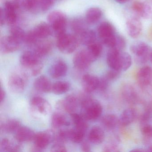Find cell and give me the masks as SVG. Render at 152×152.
Wrapping results in <instances>:
<instances>
[{
  "label": "cell",
  "instance_id": "1",
  "mask_svg": "<svg viewBox=\"0 0 152 152\" xmlns=\"http://www.w3.org/2000/svg\"><path fill=\"white\" fill-rule=\"evenodd\" d=\"M20 61L22 66L25 70H29L32 76H37L42 71L43 64L41 58L34 51H25L21 55Z\"/></svg>",
  "mask_w": 152,
  "mask_h": 152
},
{
  "label": "cell",
  "instance_id": "2",
  "mask_svg": "<svg viewBox=\"0 0 152 152\" xmlns=\"http://www.w3.org/2000/svg\"><path fill=\"white\" fill-rule=\"evenodd\" d=\"M82 115L87 120L94 121L102 114L103 107L97 100L86 97L81 101Z\"/></svg>",
  "mask_w": 152,
  "mask_h": 152
},
{
  "label": "cell",
  "instance_id": "3",
  "mask_svg": "<svg viewBox=\"0 0 152 152\" xmlns=\"http://www.w3.org/2000/svg\"><path fill=\"white\" fill-rule=\"evenodd\" d=\"M48 21L57 37L66 33V18L61 11H54L49 14Z\"/></svg>",
  "mask_w": 152,
  "mask_h": 152
},
{
  "label": "cell",
  "instance_id": "4",
  "mask_svg": "<svg viewBox=\"0 0 152 152\" xmlns=\"http://www.w3.org/2000/svg\"><path fill=\"white\" fill-rule=\"evenodd\" d=\"M30 110L33 116L39 119L48 115L51 112V107L45 99L40 96H34L30 102Z\"/></svg>",
  "mask_w": 152,
  "mask_h": 152
},
{
  "label": "cell",
  "instance_id": "5",
  "mask_svg": "<svg viewBox=\"0 0 152 152\" xmlns=\"http://www.w3.org/2000/svg\"><path fill=\"white\" fill-rule=\"evenodd\" d=\"M27 80L28 76L26 71L19 69L15 70L9 79L10 90L14 93H21L24 90Z\"/></svg>",
  "mask_w": 152,
  "mask_h": 152
},
{
  "label": "cell",
  "instance_id": "6",
  "mask_svg": "<svg viewBox=\"0 0 152 152\" xmlns=\"http://www.w3.org/2000/svg\"><path fill=\"white\" fill-rule=\"evenodd\" d=\"M98 34L104 45L110 49L113 47L117 34L112 24L107 22L101 23L98 28Z\"/></svg>",
  "mask_w": 152,
  "mask_h": 152
},
{
  "label": "cell",
  "instance_id": "7",
  "mask_svg": "<svg viewBox=\"0 0 152 152\" xmlns=\"http://www.w3.org/2000/svg\"><path fill=\"white\" fill-rule=\"evenodd\" d=\"M57 38V47L64 54H71L78 47L80 42L76 35L66 33L64 34Z\"/></svg>",
  "mask_w": 152,
  "mask_h": 152
},
{
  "label": "cell",
  "instance_id": "8",
  "mask_svg": "<svg viewBox=\"0 0 152 152\" xmlns=\"http://www.w3.org/2000/svg\"><path fill=\"white\" fill-rule=\"evenodd\" d=\"M130 50L135 56V60L137 64H145L149 59L151 50L149 46L145 42L141 41L134 42L131 46Z\"/></svg>",
  "mask_w": 152,
  "mask_h": 152
},
{
  "label": "cell",
  "instance_id": "9",
  "mask_svg": "<svg viewBox=\"0 0 152 152\" xmlns=\"http://www.w3.org/2000/svg\"><path fill=\"white\" fill-rule=\"evenodd\" d=\"M54 133L51 131L41 132L36 133L33 140L34 146L32 148L31 151H42L54 140Z\"/></svg>",
  "mask_w": 152,
  "mask_h": 152
},
{
  "label": "cell",
  "instance_id": "10",
  "mask_svg": "<svg viewBox=\"0 0 152 152\" xmlns=\"http://www.w3.org/2000/svg\"><path fill=\"white\" fill-rule=\"evenodd\" d=\"M78 98L73 95H70L60 100L57 103V109L61 112H64L71 114L76 113L78 107Z\"/></svg>",
  "mask_w": 152,
  "mask_h": 152
},
{
  "label": "cell",
  "instance_id": "11",
  "mask_svg": "<svg viewBox=\"0 0 152 152\" xmlns=\"http://www.w3.org/2000/svg\"><path fill=\"white\" fill-rule=\"evenodd\" d=\"M127 33L132 39H137L140 36L142 31V24L137 17L128 18L126 23Z\"/></svg>",
  "mask_w": 152,
  "mask_h": 152
},
{
  "label": "cell",
  "instance_id": "12",
  "mask_svg": "<svg viewBox=\"0 0 152 152\" xmlns=\"http://www.w3.org/2000/svg\"><path fill=\"white\" fill-rule=\"evenodd\" d=\"M73 61L75 68L80 70L87 69L93 62L86 50L77 52L74 56Z\"/></svg>",
  "mask_w": 152,
  "mask_h": 152
},
{
  "label": "cell",
  "instance_id": "13",
  "mask_svg": "<svg viewBox=\"0 0 152 152\" xmlns=\"http://www.w3.org/2000/svg\"><path fill=\"white\" fill-rule=\"evenodd\" d=\"M19 8L12 1H7L5 3L3 10L5 22L10 25L13 26L17 21V10Z\"/></svg>",
  "mask_w": 152,
  "mask_h": 152
},
{
  "label": "cell",
  "instance_id": "14",
  "mask_svg": "<svg viewBox=\"0 0 152 152\" xmlns=\"http://www.w3.org/2000/svg\"><path fill=\"white\" fill-rule=\"evenodd\" d=\"M52 32V29L49 24L42 23L36 26L29 33L36 42H38L39 40L48 38L51 35Z\"/></svg>",
  "mask_w": 152,
  "mask_h": 152
},
{
  "label": "cell",
  "instance_id": "15",
  "mask_svg": "<svg viewBox=\"0 0 152 152\" xmlns=\"http://www.w3.org/2000/svg\"><path fill=\"white\" fill-rule=\"evenodd\" d=\"M21 43L10 35L3 37L1 40L0 49L4 54L12 53L19 49Z\"/></svg>",
  "mask_w": 152,
  "mask_h": 152
},
{
  "label": "cell",
  "instance_id": "16",
  "mask_svg": "<svg viewBox=\"0 0 152 152\" xmlns=\"http://www.w3.org/2000/svg\"><path fill=\"white\" fill-rule=\"evenodd\" d=\"M132 8L138 17L143 19H148L152 15V9L150 6L142 1H134L132 3Z\"/></svg>",
  "mask_w": 152,
  "mask_h": 152
},
{
  "label": "cell",
  "instance_id": "17",
  "mask_svg": "<svg viewBox=\"0 0 152 152\" xmlns=\"http://www.w3.org/2000/svg\"><path fill=\"white\" fill-rule=\"evenodd\" d=\"M67 66L63 60H56L50 66L49 70L50 75L54 79H58L65 76L67 72Z\"/></svg>",
  "mask_w": 152,
  "mask_h": 152
},
{
  "label": "cell",
  "instance_id": "18",
  "mask_svg": "<svg viewBox=\"0 0 152 152\" xmlns=\"http://www.w3.org/2000/svg\"><path fill=\"white\" fill-rule=\"evenodd\" d=\"M83 90L87 93H90L98 88L99 79L92 75H84L82 78Z\"/></svg>",
  "mask_w": 152,
  "mask_h": 152
},
{
  "label": "cell",
  "instance_id": "19",
  "mask_svg": "<svg viewBox=\"0 0 152 152\" xmlns=\"http://www.w3.org/2000/svg\"><path fill=\"white\" fill-rule=\"evenodd\" d=\"M35 134L32 130L28 127L21 126L15 132V138L18 142H29L34 140Z\"/></svg>",
  "mask_w": 152,
  "mask_h": 152
},
{
  "label": "cell",
  "instance_id": "20",
  "mask_svg": "<svg viewBox=\"0 0 152 152\" xmlns=\"http://www.w3.org/2000/svg\"><path fill=\"white\" fill-rule=\"evenodd\" d=\"M110 49L107 54V62L110 69L121 71V52Z\"/></svg>",
  "mask_w": 152,
  "mask_h": 152
},
{
  "label": "cell",
  "instance_id": "21",
  "mask_svg": "<svg viewBox=\"0 0 152 152\" xmlns=\"http://www.w3.org/2000/svg\"><path fill=\"white\" fill-rule=\"evenodd\" d=\"M137 80L142 86H147L152 80V69L148 66H145L140 69L137 74Z\"/></svg>",
  "mask_w": 152,
  "mask_h": 152
},
{
  "label": "cell",
  "instance_id": "22",
  "mask_svg": "<svg viewBox=\"0 0 152 152\" xmlns=\"http://www.w3.org/2000/svg\"><path fill=\"white\" fill-rule=\"evenodd\" d=\"M34 88L39 92L48 93L52 91V85L49 79L42 75L37 78L34 83Z\"/></svg>",
  "mask_w": 152,
  "mask_h": 152
},
{
  "label": "cell",
  "instance_id": "23",
  "mask_svg": "<svg viewBox=\"0 0 152 152\" xmlns=\"http://www.w3.org/2000/svg\"><path fill=\"white\" fill-rule=\"evenodd\" d=\"M105 134L102 128L95 126L91 128L88 135L89 141L95 145H99L104 141Z\"/></svg>",
  "mask_w": 152,
  "mask_h": 152
},
{
  "label": "cell",
  "instance_id": "24",
  "mask_svg": "<svg viewBox=\"0 0 152 152\" xmlns=\"http://www.w3.org/2000/svg\"><path fill=\"white\" fill-rule=\"evenodd\" d=\"M35 45L33 51L41 58L48 55L52 49V43L49 41L38 42Z\"/></svg>",
  "mask_w": 152,
  "mask_h": 152
},
{
  "label": "cell",
  "instance_id": "25",
  "mask_svg": "<svg viewBox=\"0 0 152 152\" xmlns=\"http://www.w3.org/2000/svg\"><path fill=\"white\" fill-rule=\"evenodd\" d=\"M102 15V11L98 7L89 9L86 12L85 19L88 24L92 25L98 22Z\"/></svg>",
  "mask_w": 152,
  "mask_h": 152
},
{
  "label": "cell",
  "instance_id": "26",
  "mask_svg": "<svg viewBox=\"0 0 152 152\" xmlns=\"http://www.w3.org/2000/svg\"><path fill=\"white\" fill-rule=\"evenodd\" d=\"M72 121L75 126V129L86 132L88 127L87 120L82 115L75 113L70 114Z\"/></svg>",
  "mask_w": 152,
  "mask_h": 152
},
{
  "label": "cell",
  "instance_id": "27",
  "mask_svg": "<svg viewBox=\"0 0 152 152\" xmlns=\"http://www.w3.org/2000/svg\"><path fill=\"white\" fill-rule=\"evenodd\" d=\"M70 124L66 116L60 112H56L52 115L51 117V125L55 129H59L64 126Z\"/></svg>",
  "mask_w": 152,
  "mask_h": 152
},
{
  "label": "cell",
  "instance_id": "28",
  "mask_svg": "<svg viewBox=\"0 0 152 152\" xmlns=\"http://www.w3.org/2000/svg\"><path fill=\"white\" fill-rule=\"evenodd\" d=\"M136 117V113L132 108H128L123 111L119 118V122L123 126L132 123Z\"/></svg>",
  "mask_w": 152,
  "mask_h": 152
},
{
  "label": "cell",
  "instance_id": "29",
  "mask_svg": "<svg viewBox=\"0 0 152 152\" xmlns=\"http://www.w3.org/2000/svg\"><path fill=\"white\" fill-rule=\"evenodd\" d=\"M21 127V123L15 119H9L3 122L1 125V130L5 133L16 132Z\"/></svg>",
  "mask_w": 152,
  "mask_h": 152
},
{
  "label": "cell",
  "instance_id": "30",
  "mask_svg": "<svg viewBox=\"0 0 152 152\" xmlns=\"http://www.w3.org/2000/svg\"><path fill=\"white\" fill-rule=\"evenodd\" d=\"M77 37L80 42L87 46L96 42V36L95 32L89 29H87Z\"/></svg>",
  "mask_w": 152,
  "mask_h": 152
},
{
  "label": "cell",
  "instance_id": "31",
  "mask_svg": "<svg viewBox=\"0 0 152 152\" xmlns=\"http://www.w3.org/2000/svg\"><path fill=\"white\" fill-rule=\"evenodd\" d=\"M119 122V119L113 114L106 115L102 119V125L107 130H112L116 127Z\"/></svg>",
  "mask_w": 152,
  "mask_h": 152
},
{
  "label": "cell",
  "instance_id": "32",
  "mask_svg": "<svg viewBox=\"0 0 152 152\" xmlns=\"http://www.w3.org/2000/svg\"><path fill=\"white\" fill-rule=\"evenodd\" d=\"M86 50L94 62L100 56L102 53L103 48L100 43L96 42L88 46Z\"/></svg>",
  "mask_w": 152,
  "mask_h": 152
},
{
  "label": "cell",
  "instance_id": "33",
  "mask_svg": "<svg viewBox=\"0 0 152 152\" xmlns=\"http://www.w3.org/2000/svg\"><path fill=\"white\" fill-rule=\"evenodd\" d=\"M70 88L69 83L65 81H58L52 85V91L56 95H61L67 92Z\"/></svg>",
  "mask_w": 152,
  "mask_h": 152
},
{
  "label": "cell",
  "instance_id": "34",
  "mask_svg": "<svg viewBox=\"0 0 152 152\" xmlns=\"http://www.w3.org/2000/svg\"><path fill=\"white\" fill-rule=\"evenodd\" d=\"M1 151L2 152H18L20 147L18 145H14L7 138H3L0 145Z\"/></svg>",
  "mask_w": 152,
  "mask_h": 152
},
{
  "label": "cell",
  "instance_id": "35",
  "mask_svg": "<svg viewBox=\"0 0 152 152\" xmlns=\"http://www.w3.org/2000/svg\"><path fill=\"white\" fill-rule=\"evenodd\" d=\"M54 0H35L34 12L46 11L51 7Z\"/></svg>",
  "mask_w": 152,
  "mask_h": 152
},
{
  "label": "cell",
  "instance_id": "36",
  "mask_svg": "<svg viewBox=\"0 0 152 152\" xmlns=\"http://www.w3.org/2000/svg\"><path fill=\"white\" fill-rule=\"evenodd\" d=\"M26 34L24 31L18 26H13L10 30L9 35L21 43L24 42Z\"/></svg>",
  "mask_w": 152,
  "mask_h": 152
},
{
  "label": "cell",
  "instance_id": "37",
  "mask_svg": "<svg viewBox=\"0 0 152 152\" xmlns=\"http://www.w3.org/2000/svg\"><path fill=\"white\" fill-rule=\"evenodd\" d=\"M72 27L76 36H78L88 29L86 23L80 19H75L72 23Z\"/></svg>",
  "mask_w": 152,
  "mask_h": 152
},
{
  "label": "cell",
  "instance_id": "38",
  "mask_svg": "<svg viewBox=\"0 0 152 152\" xmlns=\"http://www.w3.org/2000/svg\"><path fill=\"white\" fill-rule=\"evenodd\" d=\"M132 58L129 54L126 52H121V70L123 71L128 70L131 66Z\"/></svg>",
  "mask_w": 152,
  "mask_h": 152
},
{
  "label": "cell",
  "instance_id": "39",
  "mask_svg": "<svg viewBox=\"0 0 152 152\" xmlns=\"http://www.w3.org/2000/svg\"><path fill=\"white\" fill-rule=\"evenodd\" d=\"M85 133L75 129H70V140L74 143H80L84 139Z\"/></svg>",
  "mask_w": 152,
  "mask_h": 152
},
{
  "label": "cell",
  "instance_id": "40",
  "mask_svg": "<svg viewBox=\"0 0 152 152\" xmlns=\"http://www.w3.org/2000/svg\"><path fill=\"white\" fill-rule=\"evenodd\" d=\"M137 95L134 89L131 87H126L123 91V96L125 99L131 103H133L136 100Z\"/></svg>",
  "mask_w": 152,
  "mask_h": 152
},
{
  "label": "cell",
  "instance_id": "41",
  "mask_svg": "<svg viewBox=\"0 0 152 152\" xmlns=\"http://www.w3.org/2000/svg\"><path fill=\"white\" fill-rule=\"evenodd\" d=\"M126 47V41L125 39L121 35L117 34L116 39L113 47L111 49L115 50L117 51H122Z\"/></svg>",
  "mask_w": 152,
  "mask_h": 152
},
{
  "label": "cell",
  "instance_id": "42",
  "mask_svg": "<svg viewBox=\"0 0 152 152\" xmlns=\"http://www.w3.org/2000/svg\"><path fill=\"white\" fill-rule=\"evenodd\" d=\"M141 132L146 137L152 138V125L148 124H143L141 127Z\"/></svg>",
  "mask_w": 152,
  "mask_h": 152
},
{
  "label": "cell",
  "instance_id": "43",
  "mask_svg": "<svg viewBox=\"0 0 152 152\" xmlns=\"http://www.w3.org/2000/svg\"><path fill=\"white\" fill-rule=\"evenodd\" d=\"M120 72H121V71L111 69V70L107 72L106 75L105 76L108 79L109 81L113 80H115L116 78L119 77Z\"/></svg>",
  "mask_w": 152,
  "mask_h": 152
},
{
  "label": "cell",
  "instance_id": "44",
  "mask_svg": "<svg viewBox=\"0 0 152 152\" xmlns=\"http://www.w3.org/2000/svg\"><path fill=\"white\" fill-rule=\"evenodd\" d=\"M51 151L53 152H65L67 151V150L64 144L55 143L51 148Z\"/></svg>",
  "mask_w": 152,
  "mask_h": 152
},
{
  "label": "cell",
  "instance_id": "45",
  "mask_svg": "<svg viewBox=\"0 0 152 152\" xmlns=\"http://www.w3.org/2000/svg\"><path fill=\"white\" fill-rule=\"evenodd\" d=\"M109 82V81L105 76L99 79V85L98 89L101 91L105 90L108 87Z\"/></svg>",
  "mask_w": 152,
  "mask_h": 152
},
{
  "label": "cell",
  "instance_id": "46",
  "mask_svg": "<svg viewBox=\"0 0 152 152\" xmlns=\"http://www.w3.org/2000/svg\"><path fill=\"white\" fill-rule=\"evenodd\" d=\"M81 149L83 152H90L91 151V146L88 142H84L81 145Z\"/></svg>",
  "mask_w": 152,
  "mask_h": 152
},
{
  "label": "cell",
  "instance_id": "47",
  "mask_svg": "<svg viewBox=\"0 0 152 152\" xmlns=\"http://www.w3.org/2000/svg\"><path fill=\"white\" fill-rule=\"evenodd\" d=\"M25 0H13V2L18 7L20 8L21 7H23Z\"/></svg>",
  "mask_w": 152,
  "mask_h": 152
},
{
  "label": "cell",
  "instance_id": "48",
  "mask_svg": "<svg viewBox=\"0 0 152 152\" xmlns=\"http://www.w3.org/2000/svg\"><path fill=\"white\" fill-rule=\"evenodd\" d=\"M6 96V92H5L4 89H2V87H1V104L4 102Z\"/></svg>",
  "mask_w": 152,
  "mask_h": 152
},
{
  "label": "cell",
  "instance_id": "49",
  "mask_svg": "<svg viewBox=\"0 0 152 152\" xmlns=\"http://www.w3.org/2000/svg\"><path fill=\"white\" fill-rule=\"evenodd\" d=\"M148 37L149 38V39L152 40V26L150 29L148 30Z\"/></svg>",
  "mask_w": 152,
  "mask_h": 152
},
{
  "label": "cell",
  "instance_id": "50",
  "mask_svg": "<svg viewBox=\"0 0 152 152\" xmlns=\"http://www.w3.org/2000/svg\"><path fill=\"white\" fill-rule=\"evenodd\" d=\"M131 152H145L147 150L142 148H135L132 150H131Z\"/></svg>",
  "mask_w": 152,
  "mask_h": 152
},
{
  "label": "cell",
  "instance_id": "51",
  "mask_svg": "<svg viewBox=\"0 0 152 152\" xmlns=\"http://www.w3.org/2000/svg\"><path fill=\"white\" fill-rule=\"evenodd\" d=\"M115 2L119 3V4H122L128 2L129 0H115Z\"/></svg>",
  "mask_w": 152,
  "mask_h": 152
},
{
  "label": "cell",
  "instance_id": "52",
  "mask_svg": "<svg viewBox=\"0 0 152 152\" xmlns=\"http://www.w3.org/2000/svg\"><path fill=\"white\" fill-rule=\"evenodd\" d=\"M149 60H150V62H151V63L152 64V50H151V52H150Z\"/></svg>",
  "mask_w": 152,
  "mask_h": 152
},
{
  "label": "cell",
  "instance_id": "53",
  "mask_svg": "<svg viewBox=\"0 0 152 152\" xmlns=\"http://www.w3.org/2000/svg\"><path fill=\"white\" fill-rule=\"evenodd\" d=\"M147 151L152 152V145L148 147V149L147 150Z\"/></svg>",
  "mask_w": 152,
  "mask_h": 152
}]
</instances>
